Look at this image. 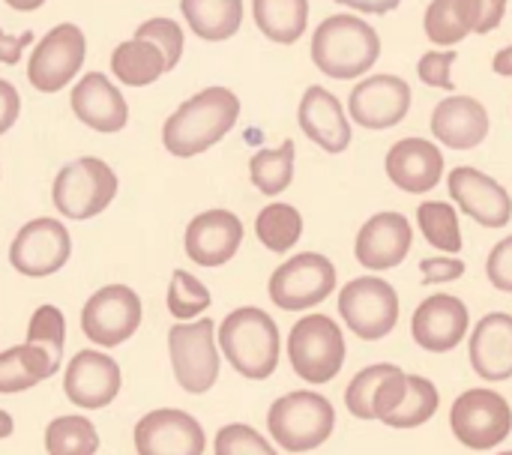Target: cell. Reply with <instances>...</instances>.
Segmentation results:
<instances>
[{"label": "cell", "instance_id": "1", "mask_svg": "<svg viewBox=\"0 0 512 455\" xmlns=\"http://www.w3.org/2000/svg\"><path fill=\"white\" fill-rule=\"evenodd\" d=\"M222 360L246 381H267L282 360V333L270 312L258 306H237L216 327Z\"/></svg>", "mask_w": 512, "mask_h": 455}, {"label": "cell", "instance_id": "2", "mask_svg": "<svg viewBox=\"0 0 512 455\" xmlns=\"http://www.w3.org/2000/svg\"><path fill=\"white\" fill-rule=\"evenodd\" d=\"M240 117V99L228 87H207L186 99L162 126V144L171 156L189 159L219 144Z\"/></svg>", "mask_w": 512, "mask_h": 455}, {"label": "cell", "instance_id": "3", "mask_svg": "<svg viewBox=\"0 0 512 455\" xmlns=\"http://www.w3.org/2000/svg\"><path fill=\"white\" fill-rule=\"evenodd\" d=\"M336 432V408L318 390H294L267 408V435L288 455L321 450Z\"/></svg>", "mask_w": 512, "mask_h": 455}, {"label": "cell", "instance_id": "4", "mask_svg": "<svg viewBox=\"0 0 512 455\" xmlns=\"http://www.w3.org/2000/svg\"><path fill=\"white\" fill-rule=\"evenodd\" d=\"M285 354H288L294 375L303 384H309L312 390L333 384L348 360L345 330L336 318H330L324 312H306L291 327Z\"/></svg>", "mask_w": 512, "mask_h": 455}, {"label": "cell", "instance_id": "5", "mask_svg": "<svg viewBox=\"0 0 512 455\" xmlns=\"http://www.w3.org/2000/svg\"><path fill=\"white\" fill-rule=\"evenodd\" d=\"M381 54L378 33L357 15H333L312 36V60L330 78H357Z\"/></svg>", "mask_w": 512, "mask_h": 455}, {"label": "cell", "instance_id": "6", "mask_svg": "<svg viewBox=\"0 0 512 455\" xmlns=\"http://www.w3.org/2000/svg\"><path fill=\"white\" fill-rule=\"evenodd\" d=\"M336 312L351 336L363 342H381L396 330L402 318V300L387 279L369 273L345 282L336 291Z\"/></svg>", "mask_w": 512, "mask_h": 455}, {"label": "cell", "instance_id": "7", "mask_svg": "<svg viewBox=\"0 0 512 455\" xmlns=\"http://www.w3.org/2000/svg\"><path fill=\"white\" fill-rule=\"evenodd\" d=\"M168 357L174 381L189 396H204L216 387L222 372V351L213 318L174 324L168 330Z\"/></svg>", "mask_w": 512, "mask_h": 455}, {"label": "cell", "instance_id": "8", "mask_svg": "<svg viewBox=\"0 0 512 455\" xmlns=\"http://www.w3.org/2000/svg\"><path fill=\"white\" fill-rule=\"evenodd\" d=\"M336 291H339L336 264L321 252L291 255L273 270L267 282V294L273 306L282 312H312Z\"/></svg>", "mask_w": 512, "mask_h": 455}, {"label": "cell", "instance_id": "9", "mask_svg": "<svg viewBox=\"0 0 512 455\" xmlns=\"http://www.w3.org/2000/svg\"><path fill=\"white\" fill-rule=\"evenodd\" d=\"M450 432L471 453H492L512 435V405L492 387H471L450 408Z\"/></svg>", "mask_w": 512, "mask_h": 455}, {"label": "cell", "instance_id": "10", "mask_svg": "<svg viewBox=\"0 0 512 455\" xmlns=\"http://www.w3.org/2000/svg\"><path fill=\"white\" fill-rule=\"evenodd\" d=\"M117 186V174L108 168V162L96 156H81L60 168V174L54 177L51 201L60 216L84 222L108 210L117 195Z\"/></svg>", "mask_w": 512, "mask_h": 455}, {"label": "cell", "instance_id": "11", "mask_svg": "<svg viewBox=\"0 0 512 455\" xmlns=\"http://www.w3.org/2000/svg\"><path fill=\"white\" fill-rule=\"evenodd\" d=\"M144 321L141 297L129 285H105L93 291L81 309V333L99 348L129 342Z\"/></svg>", "mask_w": 512, "mask_h": 455}, {"label": "cell", "instance_id": "12", "mask_svg": "<svg viewBox=\"0 0 512 455\" xmlns=\"http://www.w3.org/2000/svg\"><path fill=\"white\" fill-rule=\"evenodd\" d=\"M72 258V237L60 219H33L21 225L9 246V264L27 279H45L60 273Z\"/></svg>", "mask_w": 512, "mask_h": 455}, {"label": "cell", "instance_id": "13", "mask_svg": "<svg viewBox=\"0 0 512 455\" xmlns=\"http://www.w3.org/2000/svg\"><path fill=\"white\" fill-rule=\"evenodd\" d=\"M471 336V309L456 294H429L411 315V339L426 354H450Z\"/></svg>", "mask_w": 512, "mask_h": 455}, {"label": "cell", "instance_id": "14", "mask_svg": "<svg viewBox=\"0 0 512 455\" xmlns=\"http://www.w3.org/2000/svg\"><path fill=\"white\" fill-rule=\"evenodd\" d=\"M138 455H204V426L180 408H156L144 414L132 429Z\"/></svg>", "mask_w": 512, "mask_h": 455}, {"label": "cell", "instance_id": "15", "mask_svg": "<svg viewBox=\"0 0 512 455\" xmlns=\"http://www.w3.org/2000/svg\"><path fill=\"white\" fill-rule=\"evenodd\" d=\"M123 390V372L114 357L105 351L84 348L78 351L63 372V393L81 411L108 408Z\"/></svg>", "mask_w": 512, "mask_h": 455}, {"label": "cell", "instance_id": "16", "mask_svg": "<svg viewBox=\"0 0 512 455\" xmlns=\"http://www.w3.org/2000/svg\"><path fill=\"white\" fill-rule=\"evenodd\" d=\"M84 63V33L75 24H57L30 54L27 78L42 93L63 90Z\"/></svg>", "mask_w": 512, "mask_h": 455}, {"label": "cell", "instance_id": "17", "mask_svg": "<svg viewBox=\"0 0 512 455\" xmlns=\"http://www.w3.org/2000/svg\"><path fill=\"white\" fill-rule=\"evenodd\" d=\"M414 243V228L408 216L396 210L375 213L354 240V258L369 273H387L405 264Z\"/></svg>", "mask_w": 512, "mask_h": 455}, {"label": "cell", "instance_id": "18", "mask_svg": "<svg viewBox=\"0 0 512 455\" xmlns=\"http://www.w3.org/2000/svg\"><path fill=\"white\" fill-rule=\"evenodd\" d=\"M447 189L453 201L483 228H507L512 219V195L489 174L459 165L447 177Z\"/></svg>", "mask_w": 512, "mask_h": 455}, {"label": "cell", "instance_id": "19", "mask_svg": "<svg viewBox=\"0 0 512 455\" xmlns=\"http://www.w3.org/2000/svg\"><path fill=\"white\" fill-rule=\"evenodd\" d=\"M243 246V222L231 210H204L186 225L183 249L198 267H225Z\"/></svg>", "mask_w": 512, "mask_h": 455}, {"label": "cell", "instance_id": "20", "mask_svg": "<svg viewBox=\"0 0 512 455\" xmlns=\"http://www.w3.org/2000/svg\"><path fill=\"white\" fill-rule=\"evenodd\" d=\"M411 108V87L396 75H372L360 81L348 99L351 120L366 129H390L405 120Z\"/></svg>", "mask_w": 512, "mask_h": 455}, {"label": "cell", "instance_id": "21", "mask_svg": "<svg viewBox=\"0 0 512 455\" xmlns=\"http://www.w3.org/2000/svg\"><path fill=\"white\" fill-rule=\"evenodd\" d=\"M468 360L480 381L501 384L512 378V315L489 312L468 336Z\"/></svg>", "mask_w": 512, "mask_h": 455}, {"label": "cell", "instance_id": "22", "mask_svg": "<svg viewBox=\"0 0 512 455\" xmlns=\"http://www.w3.org/2000/svg\"><path fill=\"white\" fill-rule=\"evenodd\" d=\"M384 168H387V177L393 180V186H399L402 192H411V195H423L441 183L444 153L438 144H432L426 138H402L387 150Z\"/></svg>", "mask_w": 512, "mask_h": 455}, {"label": "cell", "instance_id": "23", "mask_svg": "<svg viewBox=\"0 0 512 455\" xmlns=\"http://www.w3.org/2000/svg\"><path fill=\"white\" fill-rule=\"evenodd\" d=\"M72 111L84 126L105 135L120 132L129 120L123 93L102 72H90L78 81V87L72 90Z\"/></svg>", "mask_w": 512, "mask_h": 455}, {"label": "cell", "instance_id": "24", "mask_svg": "<svg viewBox=\"0 0 512 455\" xmlns=\"http://www.w3.org/2000/svg\"><path fill=\"white\" fill-rule=\"evenodd\" d=\"M300 129L312 144L327 153H345L351 144V123L345 120V108L324 87L306 90L300 102Z\"/></svg>", "mask_w": 512, "mask_h": 455}, {"label": "cell", "instance_id": "25", "mask_svg": "<svg viewBox=\"0 0 512 455\" xmlns=\"http://www.w3.org/2000/svg\"><path fill=\"white\" fill-rule=\"evenodd\" d=\"M432 132L453 150H474L489 135V111L471 96H450L432 111Z\"/></svg>", "mask_w": 512, "mask_h": 455}, {"label": "cell", "instance_id": "26", "mask_svg": "<svg viewBox=\"0 0 512 455\" xmlns=\"http://www.w3.org/2000/svg\"><path fill=\"white\" fill-rule=\"evenodd\" d=\"M60 363L63 357L30 339H24V345H12L0 351V396L33 390L36 384L54 378L60 372Z\"/></svg>", "mask_w": 512, "mask_h": 455}, {"label": "cell", "instance_id": "27", "mask_svg": "<svg viewBox=\"0 0 512 455\" xmlns=\"http://www.w3.org/2000/svg\"><path fill=\"white\" fill-rule=\"evenodd\" d=\"M480 0H432L426 12V33L435 45H456L480 27Z\"/></svg>", "mask_w": 512, "mask_h": 455}, {"label": "cell", "instance_id": "28", "mask_svg": "<svg viewBox=\"0 0 512 455\" xmlns=\"http://www.w3.org/2000/svg\"><path fill=\"white\" fill-rule=\"evenodd\" d=\"M189 27L210 42H222L237 33L243 21V0H180Z\"/></svg>", "mask_w": 512, "mask_h": 455}, {"label": "cell", "instance_id": "29", "mask_svg": "<svg viewBox=\"0 0 512 455\" xmlns=\"http://www.w3.org/2000/svg\"><path fill=\"white\" fill-rule=\"evenodd\" d=\"M111 72L129 87H144V84H153L159 75H165L168 63H165V54L153 42L129 39L117 45V51L111 54Z\"/></svg>", "mask_w": 512, "mask_h": 455}, {"label": "cell", "instance_id": "30", "mask_svg": "<svg viewBox=\"0 0 512 455\" xmlns=\"http://www.w3.org/2000/svg\"><path fill=\"white\" fill-rule=\"evenodd\" d=\"M252 12L267 39L291 45L306 30L309 0H252Z\"/></svg>", "mask_w": 512, "mask_h": 455}, {"label": "cell", "instance_id": "31", "mask_svg": "<svg viewBox=\"0 0 512 455\" xmlns=\"http://www.w3.org/2000/svg\"><path fill=\"white\" fill-rule=\"evenodd\" d=\"M45 453L48 455H96L99 432L84 414H63L45 426Z\"/></svg>", "mask_w": 512, "mask_h": 455}, {"label": "cell", "instance_id": "32", "mask_svg": "<svg viewBox=\"0 0 512 455\" xmlns=\"http://www.w3.org/2000/svg\"><path fill=\"white\" fill-rule=\"evenodd\" d=\"M255 234H258L264 249H270L276 255H285L303 237V216L291 204H282V201L279 204H267L258 213V219H255Z\"/></svg>", "mask_w": 512, "mask_h": 455}, {"label": "cell", "instance_id": "33", "mask_svg": "<svg viewBox=\"0 0 512 455\" xmlns=\"http://www.w3.org/2000/svg\"><path fill=\"white\" fill-rule=\"evenodd\" d=\"M294 141H282L279 147L273 150H258L249 162V177H252V186L261 192V195H282L291 180H294Z\"/></svg>", "mask_w": 512, "mask_h": 455}, {"label": "cell", "instance_id": "34", "mask_svg": "<svg viewBox=\"0 0 512 455\" xmlns=\"http://www.w3.org/2000/svg\"><path fill=\"white\" fill-rule=\"evenodd\" d=\"M417 225L420 234L426 237V243L432 249H438L441 255H459L465 240H462V228H459V213L453 204L447 201H426L417 207Z\"/></svg>", "mask_w": 512, "mask_h": 455}, {"label": "cell", "instance_id": "35", "mask_svg": "<svg viewBox=\"0 0 512 455\" xmlns=\"http://www.w3.org/2000/svg\"><path fill=\"white\" fill-rule=\"evenodd\" d=\"M441 408V393L426 375H408V396L405 402L384 420V426L396 432H411L426 426Z\"/></svg>", "mask_w": 512, "mask_h": 455}, {"label": "cell", "instance_id": "36", "mask_svg": "<svg viewBox=\"0 0 512 455\" xmlns=\"http://www.w3.org/2000/svg\"><path fill=\"white\" fill-rule=\"evenodd\" d=\"M165 306H168V315H171L177 324H189V321L204 318V312L213 306V294H210V288H207L198 276H192L189 270H174V273H171L168 294H165Z\"/></svg>", "mask_w": 512, "mask_h": 455}, {"label": "cell", "instance_id": "37", "mask_svg": "<svg viewBox=\"0 0 512 455\" xmlns=\"http://www.w3.org/2000/svg\"><path fill=\"white\" fill-rule=\"evenodd\" d=\"M390 363H372L366 369H360L351 384L345 387V408L354 420H363V423H375V393H378V384L384 381Z\"/></svg>", "mask_w": 512, "mask_h": 455}, {"label": "cell", "instance_id": "38", "mask_svg": "<svg viewBox=\"0 0 512 455\" xmlns=\"http://www.w3.org/2000/svg\"><path fill=\"white\" fill-rule=\"evenodd\" d=\"M213 455H279L276 444L249 423H228L213 438Z\"/></svg>", "mask_w": 512, "mask_h": 455}, {"label": "cell", "instance_id": "39", "mask_svg": "<svg viewBox=\"0 0 512 455\" xmlns=\"http://www.w3.org/2000/svg\"><path fill=\"white\" fill-rule=\"evenodd\" d=\"M27 339L39 342L45 348H51L57 357H63V345H66V318L57 306L45 303L33 312L30 324H27Z\"/></svg>", "mask_w": 512, "mask_h": 455}, {"label": "cell", "instance_id": "40", "mask_svg": "<svg viewBox=\"0 0 512 455\" xmlns=\"http://www.w3.org/2000/svg\"><path fill=\"white\" fill-rule=\"evenodd\" d=\"M135 39L153 42V45L165 54L168 69H174L177 60H180V54H183V30H180V24H174L171 18H150L147 24H141V27L135 30Z\"/></svg>", "mask_w": 512, "mask_h": 455}, {"label": "cell", "instance_id": "41", "mask_svg": "<svg viewBox=\"0 0 512 455\" xmlns=\"http://www.w3.org/2000/svg\"><path fill=\"white\" fill-rule=\"evenodd\" d=\"M465 270H468V264L456 255H432V258L420 261V282L426 288L450 285V282H459L465 276Z\"/></svg>", "mask_w": 512, "mask_h": 455}, {"label": "cell", "instance_id": "42", "mask_svg": "<svg viewBox=\"0 0 512 455\" xmlns=\"http://www.w3.org/2000/svg\"><path fill=\"white\" fill-rule=\"evenodd\" d=\"M486 279L495 291L512 294V234L498 240L486 258Z\"/></svg>", "mask_w": 512, "mask_h": 455}, {"label": "cell", "instance_id": "43", "mask_svg": "<svg viewBox=\"0 0 512 455\" xmlns=\"http://www.w3.org/2000/svg\"><path fill=\"white\" fill-rule=\"evenodd\" d=\"M456 63V51H429L420 57L417 75L420 81H426L429 87H441V90H453V78H450V66Z\"/></svg>", "mask_w": 512, "mask_h": 455}, {"label": "cell", "instance_id": "44", "mask_svg": "<svg viewBox=\"0 0 512 455\" xmlns=\"http://www.w3.org/2000/svg\"><path fill=\"white\" fill-rule=\"evenodd\" d=\"M18 111H21V96H18V90H15L9 81L0 78V135L9 132V129L15 126Z\"/></svg>", "mask_w": 512, "mask_h": 455}, {"label": "cell", "instance_id": "45", "mask_svg": "<svg viewBox=\"0 0 512 455\" xmlns=\"http://www.w3.org/2000/svg\"><path fill=\"white\" fill-rule=\"evenodd\" d=\"M33 42V33L30 30H24V33H18V36H9V33H3L0 30V63H18L21 60V51L27 48Z\"/></svg>", "mask_w": 512, "mask_h": 455}, {"label": "cell", "instance_id": "46", "mask_svg": "<svg viewBox=\"0 0 512 455\" xmlns=\"http://www.w3.org/2000/svg\"><path fill=\"white\" fill-rule=\"evenodd\" d=\"M480 6H483V18H480L477 33H489L501 24V18L507 12V0H480Z\"/></svg>", "mask_w": 512, "mask_h": 455}, {"label": "cell", "instance_id": "47", "mask_svg": "<svg viewBox=\"0 0 512 455\" xmlns=\"http://www.w3.org/2000/svg\"><path fill=\"white\" fill-rule=\"evenodd\" d=\"M339 3H345V6H354V9H360V12L384 15V12L396 9V6H399L402 0H339Z\"/></svg>", "mask_w": 512, "mask_h": 455}, {"label": "cell", "instance_id": "48", "mask_svg": "<svg viewBox=\"0 0 512 455\" xmlns=\"http://www.w3.org/2000/svg\"><path fill=\"white\" fill-rule=\"evenodd\" d=\"M495 72H498V75H512V45L510 48H504V51H498V57H495Z\"/></svg>", "mask_w": 512, "mask_h": 455}, {"label": "cell", "instance_id": "49", "mask_svg": "<svg viewBox=\"0 0 512 455\" xmlns=\"http://www.w3.org/2000/svg\"><path fill=\"white\" fill-rule=\"evenodd\" d=\"M12 432H15V420H12V417H9V414L0 408V441H6Z\"/></svg>", "mask_w": 512, "mask_h": 455}, {"label": "cell", "instance_id": "50", "mask_svg": "<svg viewBox=\"0 0 512 455\" xmlns=\"http://www.w3.org/2000/svg\"><path fill=\"white\" fill-rule=\"evenodd\" d=\"M12 9H18V12H30V9H39L45 0H6Z\"/></svg>", "mask_w": 512, "mask_h": 455}, {"label": "cell", "instance_id": "51", "mask_svg": "<svg viewBox=\"0 0 512 455\" xmlns=\"http://www.w3.org/2000/svg\"><path fill=\"white\" fill-rule=\"evenodd\" d=\"M498 455H512V450H504V453H498Z\"/></svg>", "mask_w": 512, "mask_h": 455}]
</instances>
